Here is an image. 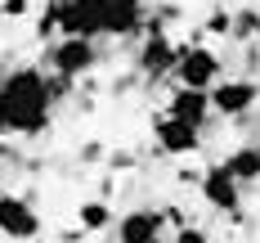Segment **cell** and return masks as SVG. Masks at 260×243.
I'll list each match as a JSON object with an SVG mask.
<instances>
[{
  "label": "cell",
  "instance_id": "1",
  "mask_svg": "<svg viewBox=\"0 0 260 243\" xmlns=\"http://www.w3.org/2000/svg\"><path fill=\"white\" fill-rule=\"evenodd\" d=\"M58 90L41 68H14L0 77V135H45L54 122Z\"/></svg>",
  "mask_w": 260,
  "mask_h": 243
},
{
  "label": "cell",
  "instance_id": "2",
  "mask_svg": "<svg viewBox=\"0 0 260 243\" xmlns=\"http://www.w3.org/2000/svg\"><path fill=\"white\" fill-rule=\"evenodd\" d=\"M94 68H99L94 36H63L50 50V72H58V77H68V81H81L85 72H94Z\"/></svg>",
  "mask_w": 260,
  "mask_h": 243
},
{
  "label": "cell",
  "instance_id": "3",
  "mask_svg": "<svg viewBox=\"0 0 260 243\" xmlns=\"http://www.w3.org/2000/svg\"><path fill=\"white\" fill-rule=\"evenodd\" d=\"M220 72H224V63H220V54L211 50V45H180V59H175V72L171 77L180 81V86L211 90L220 81Z\"/></svg>",
  "mask_w": 260,
  "mask_h": 243
},
{
  "label": "cell",
  "instance_id": "4",
  "mask_svg": "<svg viewBox=\"0 0 260 243\" xmlns=\"http://www.w3.org/2000/svg\"><path fill=\"white\" fill-rule=\"evenodd\" d=\"M153 144L166 153V158H188V153L202 149V126H193V122L166 113V117H157V122H153Z\"/></svg>",
  "mask_w": 260,
  "mask_h": 243
},
{
  "label": "cell",
  "instance_id": "5",
  "mask_svg": "<svg viewBox=\"0 0 260 243\" xmlns=\"http://www.w3.org/2000/svg\"><path fill=\"white\" fill-rule=\"evenodd\" d=\"M198 189H202V203H207V207H215V212H238L247 185L238 180L224 162H211L207 171H202V180H198Z\"/></svg>",
  "mask_w": 260,
  "mask_h": 243
},
{
  "label": "cell",
  "instance_id": "6",
  "mask_svg": "<svg viewBox=\"0 0 260 243\" xmlns=\"http://www.w3.org/2000/svg\"><path fill=\"white\" fill-rule=\"evenodd\" d=\"M0 234L9 243H31L41 234V216L23 194H0Z\"/></svg>",
  "mask_w": 260,
  "mask_h": 243
},
{
  "label": "cell",
  "instance_id": "7",
  "mask_svg": "<svg viewBox=\"0 0 260 243\" xmlns=\"http://www.w3.org/2000/svg\"><path fill=\"white\" fill-rule=\"evenodd\" d=\"M166 221L171 216L161 207H130L112 230H117V243H166Z\"/></svg>",
  "mask_w": 260,
  "mask_h": 243
},
{
  "label": "cell",
  "instance_id": "8",
  "mask_svg": "<svg viewBox=\"0 0 260 243\" xmlns=\"http://www.w3.org/2000/svg\"><path fill=\"white\" fill-rule=\"evenodd\" d=\"M175 59H180V45H175L161 27H148L144 45H139V54H135V68H139L148 81H157V77H166V72H175Z\"/></svg>",
  "mask_w": 260,
  "mask_h": 243
},
{
  "label": "cell",
  "instance_id": "9",
  "mask_svg": "<svg viewBox=\"0 0 260 243\" xmlns=\"http://www.w3.org/2000/svg\"><path fill=\"white\" fill-rule=\"evenodd\" d=\"M260 99V86L251 77H224L211 86V104H215V117H242L247 108Z\"/></svg>",
  "mask_w": 260,
  "mask_h": 243
},
{
  "label": "cell",
  "instance_id": "10",
  "mask_svg": "<svg viewBox=\"0 0 260 243\" xmlns=\"http://www.w3.org/2000/svg\"><path fill=\"white\" fill-rule=\"evenodd\" d=\"M166 113H171V117H184V122H193V126H207V117L215 113V104H211V90H198V86H175V95H171Z\"/></svg>",
  "mask_w": 260,
  "mask_h": 243
},
{
  "label": "cell",
  "instance_id": "11",
  "mask_svg": "<svg viewBox=\"0 0 260 243\" xmlns=\"http://www.w3.org/2000/svg\"><path fill=\"white\" fill-rule=\"evenodd\" d=\"M148 23L144 0H108V36H135Z\"/></svg>",
  "mask_w": 260,
  "mask_h": 243
},
{
  "label": "cell",
  "instance_id": "12",
  "mask_svg": "<svg viewBox=\"0 0 260 243\" xmlns=\"http://www.w3.org/2000/svg\"><path fill=\"white\" fill-rule=\"evenodd\" d=\"M224 167L234 171L242 185H256V180H260V149H256V144H247V149H234V153L224 158Z\"/></svg>",
  "mask_w": 260,
  "mask_h": 243
},
{
  "label": "cell",
  "instance_id": "13",
  "mask_svg": "<svg viewBox=\"0 0 260 243\" xmlns=\"http://www.w3.org/2000/svg\"><path fill=\"white\" fill-rule=\"evenodd\" d=\"M77 221H81V230H108L112 225V207L108 203H81Z\"/></svg>",
  "mask_w": 260,
  "mask_h": 243
},
{
  "label": "cell",
  "instance_id": "14",
  "mask_svg": "<svg viewBox=\"0 0 260 243\" xmlns=\"http://www.w3.org/2000/svg\"><path fill=\"white\" fill-rule=\"evenodd\" d=\"M234 36H260V14H256V9L234 14Z\"/></svg>",
  "mask_w": 260,
  "mask_h": 243
},
{
  "label": "cell",
  "instance_id": "15",
  "mask_svg": "<svg viewBox=\"0 0 260 243\" xmlns=\"http://www.w3.org/2000/svg\"><path fill=\"white\" fill-rule=\"evenodd\" d=\"M207 32H211V36H229V32H234V14H229V9H211Z\"/></svg>",
  "mask_w": 260,
  "mask_h": 243
},
{
  "label": "cell",
  "instance_id": "16",
  "mask_svg": "<svg viewBox=\"0 0 260 243\" xmlns=\"http://www.w3.org/2000/svg\"><path fill=\"white\" fill-rule=\"evenodd\" d=\"M171 243H211V234L198 230V225H180V230L171 234Z\"/></svg>",
  "mask_w": 260,
  "mask_h": 243
},
{
  "label": "cell",
  "instance_id": "17",
  "mask_svg": "<svg viewBox=\"0 0 260 243\" xmlns=\"http://www.w3.org/2000/svg\"><path fill=\"white\" fill-rule=\"evenodd\" d=\"M0 14H5V18H23V14H27V0H0Z\"/></svg>",
  "mask_w": 260,
  "mask_h": 243
},
{
  "label": "cell",
  "instance_id": "18",
  "mask_svg": "<svg viewBox=\"0 0 260 243\" xmlns=\"http://www.w3.org/2000/svg\"><path fill=\"white\" fill-rule=\"evenodd\" d=\"M256 149H260V144H256Z\"/></svg>",
  "mask_w": 260,
  "mask_h": 243
}]
</instances>
